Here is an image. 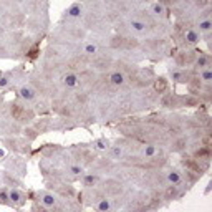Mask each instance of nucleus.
Instances as JSON below:
<instances>
[{
  "label": "nucleus",
  "mask_w": 212,
  "mask_h": 212,
  "mask_svg": "<svg viewBox=\"0 0 212 212\" xmlns=\"http://www.w3.org/2000/svg\"><path fill=\"white\" fill-rule=\"evenodd\" d=\"M96 148L98 149H106V148H108V141H106V139H98L96 141Z\"/></svg>",
  "instance_id": "f8f14e48"
},
{
  "label": "nucleus",
  "mask_w": 212,
  "mask_h": 212,
  "mask_svg": "<svg viewBox=\"0 0 212 212\" xmlns=\"http://www.w3.org/2000/svg\"><path fill=\"white\" fill-rule=\"evenodd\" d=\"M68 13L71 15V17H78V15L81 13V9H80V5H73L71 9H70V12Z\"/></svg>",
  "instance_id": "9d476101"
},
{
  "label": "nucleus",
  "mask_w": 212,
  "mask_h": 212,
  "mask_svg": "<svg viewBox=\"0 0 212 212\" xmlns=\"http://www.w3.org/2000/svg\"><path fill=\"white\" fill-rule=\"evenodd\" d=\"M109 80H111L113 85H123V83H124V76L121 75V73H113Z\"/></svg>",
  "instance_id": "39448f33"
},
{
  "label": "nucleus",
  "mask_w": 212,
  "mask_h": 212,
  "mask_svg": "<svg viewBox=\"0 0 212 212\" xmlns=\"http://www.w3.org/2000/svg\"><path fill=\"white\" fill-rule=\"evenodd\" d=\"M113 156H115V157H119V156H121V149H119V148H113Z\"/></svg>",
  "instance_id": "aec40b11"
},
{
  "label": "nucleus",
  "mask_w": 212,
  "mask_h": 212,
  "mask_svg": "<svg viewBox=\"0 0 212 212\" xmlns=\"http://www.w3.org/2000/svg\"><path fill=\"white\" fill-rule=\"evenodd\" d=\"M197 65H199V66H206V65H207V60L204 58V56H201V58L197 60Z\"/></svg>",
  "instance_id": "6ab92c4d"
},
{
  "label": "nucleus",
  "mask_w": 212,
  "mask_h": 212,
  "mask_svg": "<svg viewBox=\"0 0 212 212\" xmlns=\"http://www.w3.org/2000/svg\"><path fill=\"white\" fill-rule=\"evenodd\" d=\"M20 95H22V98H25V100H32V98L35 96V91L32 88H28V86H23L22 89H20Z\"/></svg>",
  "instance_id": "f03ea898"
},
{
  "label": "nucleus",
  "mask_w": 212,
  "mask_h": 212,
  "mask_svg": "<svg viewBox=\"0 0 212 212\" xmlns=\"http://www.w3.org/2000/svg\"><path fill=\"white\" fill-rule=\"evenodd\" d=\"M202 78H204V81H207V83L212 81V71L210 70H206V71L202 73Z\"/></svg>",
  "instance_id": "4468645a"
},
{
  "label": "nucleus",
  "mask_w": 212,
  "mask_h": 212,
  "mask_svg": "<svg viewBox=\"0 0 212 212\" xmlns=\"http://www.w3.org/2000/svg\"><path fill=\"white\" fill-rule=\"evenodd\" d=\"M153 10H154V13H157V15H159V13H162V7L159 5V3H156V5L153 7Z\"/></svg>",
  "instance_id": "dca6fc26"
},
{
  "label": "nucleus",
  "mask_w": 212,
  "mask_h": 212,
  "mask_svg": "<svg viewBox=\"0 0 212 212\" xmlns=\"http://www.w3.org/2000/svg\"><path fill=\"white\" fill-rule=\"evenodd\" d=\"M209 28H210V22H204V23H201V30L207 32Z\"/></svg>",
  "instance_id": "a211bd4d"
},
{
  "label": "nucleus",
  "mask_w": 212,
  "mask_h": 212,
  "mask_svg": "<svg viewBox=\"0 0 212 212\" xmlns=\"http://www.w3.org/2000/svg\"><path fill=\"white\" fill-rule=\"evenodd\" d=\"M42 202L45 204V206H53V204H55V197L50 195V194H45L42 197Z\"/></svg>",
  "instance_id": "0eeeda50"
},
{
  "label": "nucleus",
  "mask_w": 212,
  "mask_h": 212,
  "mask_svg": "<svg viewBox=\"0 0 212 212\" xmlns=\"http://www.w3.org/2000/svg\"><path fill=\"white\" fill-rule=\"evenodd\" d=\"M85 51H86L88 55H93V53H96V47L89 43V45H86V47H85Z\"/></svg>",
  "instance_id": "2eb2a0df"
},
{
  "label": "nucleus",
  "mask_w": 212,
  "mask_h": 212,
  "mask_svg": "<svg viewBox=\"0 0 212 212\" xmlns=\"http://www.w3.org/2000/svg\"><path fill=\"white\" fill-rule=\"evenodd\" d=\"M96 181H98V177L93 176V174H88V176H85V179H83L85 186H88V187H89V186H95Z\"/></svg>",
  "instance_id": "423d86ee"
},
{
  "label": "nucleus",
  "mask_w": 212,
  "mask_h": 212,
  "mask_svg": "<svg viewBox=\"0 0 212 212\" xmlns=\"http://www.w3.org/2000/svg\"><path fill=\"white\" fill-rule=\"evenodd\" d=\"M0 199H2V201H9V194L2 191V192H0Z\"/></svg>",
  "instance_id": "412c9836"
},
{
  "label": "nucleus",
  "mask_w": 212,
  "mask_h": 212,
  "mask_svg": "<svg viewBox=\"0 0 212 212\" xmlns=\"http://www.w3.org/2000/svg\"><path fill=\"white\" fill-rule=\"evenodd\" d=\"M70 171H71L73 174H80V172H83V171H81V168H78V166H71Z\"/></svg>",
  "instance_id": "f3484780"
},
{
  "label": "nucleus",
  "mask_w": 212,
  "mask_h": 212,
  "mask_svg": "<svg viewBox=\"0 0 212 212\" xmlns=\"http://www.w3.org/2000/svg\"><path fill=\"white\" fill-rule=\"evenodd\" d=\"M20 197L22 195H20L18 191H10L9 192V199H12V201H20Z\"/></svg>",
  "instance_id": "9b49d317"
},
{
  "label": "nucleus",
  "mask_w": 212,
  "mask_h": 212,
  "mask_svg": "<svg viewBox=\"0 0 212 212\" xmlns=\"http://www.w3.org/2000/svg\"><path fill=\"white\" fill-rule=\"evenodd\" d=\"M7 83H9V80H7V78H0V86H5Z\"/></svg>",
  "instance_id": "4be33fe9"
},
{
  "label": "nucleus",
  "mask_w": 212,
  "mask_h": 212,
  "mask_svg": "<svg viewBox=\"0 0 212 212\" xmlns=\"http://www.w3.org/2000/svg\"><path fill=\"white\" fill-rule=\"evenodd\" d=\"M131 27L134 28V30H138V32H142V30H144V23H142V22H138V20H133V22H131Z\"/></svg>",
  "instance_id": "6e6552de"
},
{
  "label": "nucleus",
  "mask_w": 212,
  "mask_h": 212,
  "mask_svg": "<svg viewBox=\"0 0 212 212\" xmlns=\"http://www.w3.org/2000/svg\"><path fill=\"white\" fill-rule=\"evenodd\" d=\"M186 38L189 40L191 43H195V42H197V40H199V36H197V33H195V32H187Z\"/></svg>",
  "instance_id": "1a4fd4ad"
},
{
  "label": "nucleus",
  "mask_w": 212,
  "mask_h": 212,
  "mask_svg": "<svg viewBox=\"0 0 212 212\" xmlns=\"http://www.w3.org/2000/svg\"><path fill=\"white\" fill-rule=\"evenodd\" d=\"M109 209H111L109 201H108V199H101L100 204H98V210H100V212H108Z\"/></svg>",
  "instance_id": "20e7f679"
},
{
  "label": "nucleus",
  "mask_w": 212,
  "mask_h": 212,
  "mask_svg": "<svg viewBox=\"0 0 212 212\" xmlns=\"http://www.w3.org/2000/svg\"><path fill=\"white\" fill-rule=\"evenodd\" d=\"M144 154L146 156H154V154H156V148H154V146H146Z\"/></svg>",
  "instance_id": "ddd939ff"
},
{
  "label": "nucleus",
  "mask_w": 212,
  "mask_h": 212,
  "mask_svg": "<svg viewBox=\"0 0 212 212\" xmlns=\"http://www.w3.org/2000/svg\"><path fill=\"white\" fill-rule=\"evenodd\" d=\"M168 181L171 184H179V182H181V174L176 172V171H171L168 174Z\"/></svg>",
  "instance_id": "7ed1b4c3"
},
{
  "label": "nucleus",
  "mask_w": 212,
  "mask_h": 212,
  "mask_svg": "<svg viewBox=\"0 0 212 212\" xmlns=\"http://www.w3.org/2000/svg\"><path fill=\"white\" fill-rule=\"evenodd\" d=\"M63 81H65V85H66V86L73 88V86H76V85H78V76H76V75H66Z\"/></svg>",
  "instance_id": "f257e3e1"
}]
</instances>
